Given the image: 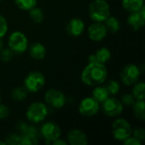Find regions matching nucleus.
Returning <instances> with one entry per match:
<instances>
[{
    "label": "nucleus",
    "instance_id": "f257e3e1",
    "mask_svg": "<svg viewBox=\"0 0 145 145\" xmlns=\"http://www.w3.org/2000/svg\"><path fill=\"white\" fill-rule=\"evenodd\" d=\"M108 76V71L104 64L99 62H88L81 74L83 84L88 87H95L103 84Z\"/></svg>",
    "mask_w": 145,
    "mask_h": 145
},
{
    "label": "nucleus",
    "instance_id": "f03ea898",
    "mask_svg": "<svg viewBox=\"0 0 145 145\" xmlns=\"http://www.w3.org/2000/svg\"><path fill=\"white\" fill-rule=\"evenodd\" d=\"M48 105L41 101L31 103L26 109L25 117L31 124H38L43 122L48 116Z\"/></svg>",
    "mask_w": 145,
    "mask_h": 145
},
{
    "label": "nucleus",
    "instance_id": "7ed1b4c3",
    "mask_svg": "<svg viewBox=\"0 0 145 145\" xmlns=\"http://www.w3.org/2000/svg\"><path fill=\"white\" fill-rule=\"evenodd\" d=\"M88 14L93 22H104L110 15V7L106 0H93L88 6Z\"/></svg>",
    "mask_w": 145,
    "mask_h": 145
},
{
    "label": "nucleus",
    "instance_id": "20e7f679",
    "mask_svg": "<svg viewBox=\"0 0 145 145\" xmlns=\"http://www.w3.org/2000/svg\"><path fill=\"white\" fill-rule=\"evenodd\" d=\"M29 47L28 38L25 33L20 31H14L10 33L8 38V48L14 54L25 53Z\"/></svg>",
    "mask_w": 145,
    "mask_h": 145
},
{
    "label": "nucleus",
    "instance_id": "39448f33",
    "mask_svg": "<svg viewBox=\"0 0 145 145\" xmlns=\"http://www.w3.org/2000/svg\"><path fill=\"white\" fill-rule=\"evenodd\" d=\"M131 124L124 118H116L111 125V134L115 140L123 142L132 135Z\"/></svg>",
    "mask_w": 145,
    "mask_h": 145
},
{
    "label": "nucleus",
    "instance_id": "423d86ee",
    "mask_svg": "<svg viewBox=\"0 0 145 145\" xmlns=\"http://www.w3.org/2000/svg\"><path fill=\"white\" fill-rule=\"evenodd\" d=\"M45 76L38 71H33L29 72L24 79L23 87L30 93H36L39 92L45 85Z\"/></svg>",
    "mask_w": 145,
    "mask_h": 145
},
{
    "label": "nucleus",
    "instance_id": "0eeeda50",
    "mask_svg": "<svg viewBox=\"0 0 145 145\" xmlns=\"http://www.w3.org/2000/svg\"><path fill=\"white\" fill-rule=\"evenodd\" d=\"M17 128L20 134V145H35L38 143L40 133L34 126L21 121Z\"/></svg>",
    "mask_w": 145,
    "mask_h": 145
},
{
    "label": "nucleus",
    "instance_id": "6e6552de",
    "mask_svg": "<svg viewBox=\"0 0 145 145\" xmlns=\"http://www.w3.org/2000/svg\"><path fill=\"white\" fill-rule=\"evenodd\" d=\"M100 108L103 113L109 117H118L124 110V106L121 100L115 96L108 97L100 104Z\"/></svg>",
    "mask_w": 145,
    "mask_h": 145
},
{
    "label": "nucleus",
    "instance_id": "1a4fd4ad",
    "mask_svg": "<svg viewBox=\"0 0 145 145\" xmlns=\"http://www.w3.org/2000/svg\"><path fill=\"white\" fill-rule=\"evenodd\" d=\"M141 76V70L135 64H129L123 67L121 71L120 77L123 84L126 86H133L139 81Z\"/></svg>",
    "mask_w": 145,
    "mask_h": 145
},
{
    "label": "nucleus",
    "instance_id": "9d476101",
    "mask_svg": "<svg viewBox=\"0 0 145 145\" xmlns=\"http://www.w3.org/2000/svg\"><path fill=\"white\" fill-rule=\"evenodd\" d=\"M44 101L48 106L54 109H61L66 104V97L62 91L50 88L44 93Z\"/></svg>",
    "mask_w": 145,
    "mask_h": 145
},
{
    "label": "nucleus",
    "instance_id": "9b49d317",
    "mask_svg": "<svg viewBox=\"0 0 145 145\" xmlns=\"http://www.w3.org/2000/svg\"><path fill=\"white\" fill-rule=\"evenodd\" d=\"M39 133L47 143L51 144L53 141L61 137V128L56 122L49 121L41 126Z\"/></svg>",
    "mask_w": 145,
    "mask_h": 145
},
{
    "label": "nucleus",
    "instance_id": "f8f14e48",
    "mask_svg": "<svg viewBox=\"0 0 145 145\" xmlns=\"http://www.w3.org/2000/svg\"><path fill=\"white\" fill-rule=\"evenodd\" d=\"M100 110V104L92 96L82 99L78 106L79 113L85 117H92L96 116Z\"/></svg>",
    "mask_w": 145,
    "mask_h": 145
},
{
    "label": "nucleus",
    "instance_id": "ddd939ff",
    "mask_svg": "<svg viewBox=\"0 0 145 145\" xmlns=\"http://www.w3.org/2000/svg\"><path fill=\"white\" fill-rule=\"evenodd\" d=\"M108 34L104 22H93L88 28V36L93 42H101Z\"/></svg>",
    "mask_w": 145,
    "mask_h": 145
},
{
    "label": "nucleus",
    "instance_id": "4468645a",
    "mask_svg": "<svg viewBox=\"0 0 145 145\" xmlns=\"http://www.w3.org/2000/svg\"><path fill=\"white\" fill-rule=\"evenodd\" d=\"M127 23L133 31H139L143 28L145 25V6L139 11L129 13Z\"/></svg>",
    "mask_w": 145,
    "mask_h": 145
},
{
    "label": "nucleus",
    "instance_id": "2eb2a0df",
    "mask_svg": "<svg viewBox=\"0 0 145 145\" xmlns=\"http://www.w3.org/2000/svg\"><path fill=\"white\" fill-rule=\"evenodd\" d=\"M66 141L71 145H87L88 138L85 132L80 128H73L67 133Z\"/></svg>",
    "mask_w": 145,
    "mask_h": 145
},
{
    "label": "nucleus",
    "instance_id": "dca6fc26",
    "mask_svg": "<svg viewBox=\"0 0 145 145\" xmlns=\"http://www.w3.org/2000/svg\"><path fill=\"white\" fill-rule=\"evenodd\" d=\"M65 30L69 36L78 37L82 36L85 31V22L80 18H72L67 23Z\"/></svg>",
    "mask_w": 145,
    "mask_h": 145
},
{
    "label": "nucleus",
    "instance_id": "f3484780",
    "mask_svg": "<svg viewBox=\"0 0 145 145\" xmlns=\"http://www.w3.org/2000/svg\"><path fill=\"white\" fill-rule=\"evenodd\" d=\"M111 59V52L106 47H102L96 50V52L89 55L88 61V62H99L100 64L105 65Z\"/></svg>",
    "mask_w": 145,
    "mask_h": 145
},
{
    "label": "nucleus",
    "instance_id": "a211bd4d",
    "mask_svg": "<svg viewBox=\"0 0 145 145\" xmlns=\"http://www.w3.org/2000/svg\"><path fill=\"white\" fill-rule=\"evenodd\" d=\"M28 52L31 56L35 60H42L45 58L47 50L45 46L39 42H32L29 47H28Z\"/></svg>",
    "mask_w": 145,
    "mask_h": 145
},
{
    "label": "nucleus",
    "instance_id": "6ab92c4d",
    "mask_svg": "<svg viewBox=\"0 0 145 145\" xmlns=\"http://www.w3.org/2000/svg\"><path fill=\"white\" fill-rule=\"evenodd\" d=\"M121 6L128 13L137 12L144 7V0H122Z\"/></svg>",
    "mask_w": 145,
    "mask_h": 145
},
{
    "label": "nucleus",
    "instance_id": "aec40b11",
    "mask_svg": "<svg viewBox=\"0 0 145 145\" xmlns=\"http://www.w3.org/2000/svg\"><path fill=\"white\" fill-rule=\"evenodd\" d=\"M94 88L93 89L92 91V97L97 100L99 104L103 103L108 97H110V94L106 89V88L105 87V85L103 86L102 84L101 85H98V86H95L93 87Z\"/></svg>",
    "mask_w": 145,
    "mask_h": 145
},
{
    "label": "nucleus",
    "instance_id": "412c9836",
    "mask_svg": "<svg viewBox=\"0 0 145 145\" xmlns=\"http://www.w3.org/2000/svg\"><path fill=\"white\" fill-rule=\"evenodd\" d=\"M104 24L108 31V33L115 34L118 32L121 29V22L118 18L116 16H112L111 14L104 21Z\"/></svg>",
    "mask_w": 145,
    "mask_h": 145
},
{
    "label": "nucleus",
    "instance_id": "4be33fe9",
    "mask_svg": "<svg viewBox=\"0 0 145 145\" xmlns=\"http://www.w3.org/2000/svg\"><path fill=\"white\" fill-rule=\"evenodd\" d=\"M133 112L135 116L139 121H144L145 119V102L144 100H136L132 106Z\"/></svg>",
    "mask_w": 145,
    "mask_h": 145
},
{
    "label": "nucleus",
    "instance_id": "5701e85b",
    "mask_svg": "<svg viewBox=\"0 0 145 145\" xmlns=\"http://www.w3.org/2000/svg\"><path fill=\"white\" fill-rule=\"evenodd\" d=\"M132 94L136 100H144L145 99V84L144 82H137L133 85Z\"/></svg>",
    "mask_w": 145,
    "mask_h": 145
},
{
    "label": "nucleus",
    "instance_id": "b1692460",
    "mask_svg": "<svg viewBox=\"0 0 145 145\" xmlns=\"http://www.w3.org/2000/svg\"><path fill=\"white\" fill-rule=\"evenodd\" d=\"M29 16L31 19V20L36 24H40L44 20V13L42 9L37 6H35L29 11Z\"/></svg>",
    "mask_w": 145,
    "mask_h": 145
},
{
    "label": "nucleus",
    "instance_id": "393cba45",
    "mask_svg": "<svg viewBox=\"0 0 145 145\" xmlns=\"http://www.w3.org/2000/svg\"><path fill=\"white\" fill-rule=\"evenodd\" d=\"M28 95L27 90L24 87L14 88L11 92V98L15 101H23Z\"/></svg>",
    "mask_w": 145,
    "mask_h": 145
},
{
    "label": "nucleus",
    "instance_id": "a878e982",
    "mask_svg": "<svg viewBox=\"0 0 145 145\" xmlns=\"http://www.w3.org/2000/svg\"><path fill=\"white\" fill-rule=\"evenodd\" d=\"M14 4L20 9L29 11L37 4V0H14Z\"/></svg>",
    "mask_w": 145,
    "mask_h": 145
},
{
    "label": "nucleus",
    "instance_id": "bb28decb",
    "mask_svg": "<svg viewBox=\"0 0 145 145\" xmlns=\"http://www.w3.org/2000/svg\"><path fill=\"white\" fill-rule=\"evenodd\" d=\"M105 87L106 88L110 96H116V94H118V93L120 92V89H121L120 83L116 80L108 81L106 82V84L105 85Z\"/></svg>",
    "mask_w": 145,
    "mask_h": 145
},
{
    "label": "nucleus",
    "instance_id": "cd10ccee",
    "mask_svg": "<svg viewBox=\"0 0 145 145\" xmlns=\"http://www.w3.org/2000/svg\"><path fill=\"white\" fill-rule=\"evenodd\" d=\"M120 100H121V104L123 105V106H126V107H132L136 101V99H134V97L132 93L123 94L121 97Z\"/></svg>",
    "mask_w": 145,
    "mask_h": 145
},
{
    "label": "nucleus",
    "instance_id": "c85d7f7f",
    "mask_svg": "<svg viewBox=\"0 0 145 145\" xmlns=\"http://www.w3.org/2000/svg\"><path fill=\"white\" fill-rule=\"evenodd\" d=\"M14 54L8 48H3L0 52V59L4 63L9 62L13 59Z\"/></svg>",
    "mask_w": 145,
    "mask_h": 145
},
{
    "label": "nucleus",
    "instance_id": "c756f323",
    "mask_svg": "<svg viewBox=\"0 0 145 145\" xmlns=\"http://www.w3.org/2000/svg\"><path fill=\"white\" fill-rule=\"evenodd\" d=\"M8 24L6 18L0 14V38H3L8 32Z\"/></svg>",
    "mask_w": 145,
    "mask_h": 145
},
{
    "label": "nucleus",
    "instance_id": "7c9ffc66",
    "mask_svg": "<svg viewBox=\"0 0 145 145\" xmlns=\"http://www.w3.org/2000/svg\"><path fill=\"white\" fill-rule=\"evenodd\" d=\"M132 135L138 139L141 143H144L145 141V130L142 127L135 128L134 130H133Z\"/></svg>",
    "mask_w": 145,
    "mask_h": 145
},
{
    "label": "nucleus",
    "instance_id": "2f4dec72",
    "mask_svg": "<svg viewBox=\"0 0 145 145\" xmlns=\"http://www.w3.org/2000/svg\"><path fill=\"white\" fill-rule=\"evenodd\" d=\"M5 143L6 144L12 145H20V134H10L5 138Z\"/></svg>",
    "mask_w": 145,
    "mask_h": 145
},
{
    "label": "nucleus",
    "instance_id": "473e14b6",
    "mask_svg": "<svg viewBox=\"0 0 145 145\" xmlns=\"http://www.w3.org/2000/svg\"><path fill=\"white\" fill-rule=\"evenodd\" d=\"M9 113H10L9 108L7 105L0 103V120L6 119L9 116Z\"/></svg>",
    "mask_w": 145,
    "mask_h": 145
},
{
    "label": "nucleus",
    "instance_id": "72a5a7b5",
    "mask_svg": "<svg viewBox=\"0 0 145 145\" xmlns=\"http://www.w3.org/2000/svg\"><path fill=\"white\" fill-rule=\"evenodd\" d=\"M122 143H123L124 145H142V144H143L138 139H137L135 137H133V135H131L130 137H128Z\"/></svg>",
    "mask_w": 145,
    "mask_h": 145
},
{
    "label": "nucleus",
    "instance_id": "f704fd0d",
    "mask_svg": "<svg viewBox=\"0 0 145 145\" xmlns=\"http://www.w3.org/2000/svg\"><path fill=\"white\" fill-rule=\"evenodd\" d=\"M51 144L54 145H68L67 141H66V140L62 139L61 138H59L55 139V140H54V141H53Z\"/></svg>",
    "mask_w": 145,
    "mask_h": 145
},
{
    "label": "nucleus",
    "instance_id": "c9c22d12",
    "mask_svg": "<svg viewBox=\"0 0 145 145\" xmlns=\"http://www.w3.org/2000/svg\"><path fill=\"white\" fill-rule=\"evenodd\" d=\"M3 48V42L2 41V38H0V52Z\"/></svg>",
    "mask_w": 145,
    "mask_h": 145
},
{
    "label": "nucleus",
    "instance_id": "e433bc0d",
    "mask_svg": "<svg viewBox=\"0 0 145 145\" xmlns=\"http://www.w3.org/2000/svg\"><path fill=\"white\" fill-rule=\"evenodd\" d=\"M0 145H6L5 141H4V140H3V139H1V138H0Z\"/></svg>",
    "mask_w": 145,
    "mask_h": 145
},
{
    "label": "nucleus",
    "instance_id": "4c0bfd02",
    "mask_svg": "<svg viewBox=\"0 0 145 145\" xmlns=\"http://www.w3.org/2000/svg\"><path fill=\"white\" fill-rule=\"evenodd\" d=\"M2 102V95H1V93H0V103Z\"/></svg>",
    "mask_w": 145,
    "mask_h": 145
},
{
    "label": "nucleus",
    "instance_id": "58836bf2",
    "mask_svg": "<svg viewBox=\"0 0 145 145\" xmlns=\"http://www.w3.org/2000/svg\"><path fill=\"white\" fill-rule=\"evenodd\" d=\"M1 1H2V0H0V3H1Z\"/></svg>",
    "mask_w": 145,
    "mask_h": 145
}]
</instances>
